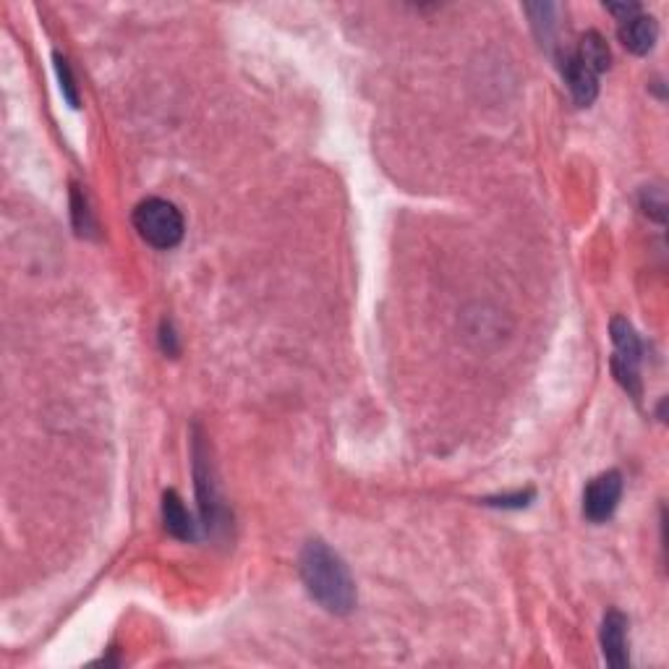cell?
<instances>
[{"instance_id": "obj_3", "label": "cell", "mask_w": 669, "mask_h": 669, "mask_svg": "<svg viewBox=\"0 0 669 669\" xmlns=\"http://www.w3.org/2000/svg\"><path fill=\"white\" fill-rule=\"evenodd\" d=\"M622 497V474L620 471H607L596 479L588 481L583 492V515L591 523H607L615 515Z\"/></svg>"}, {"instance_id": "obj_12", "label": "cell", "mask_w": 669, "mask_h": 669, "mask_svg": "<svg viewBox=\"0 0 669 669\" xmlns=\"http://www.w3.org/2000/svg\"><path fill=\"white\" fill-rule=\"evenodd\" d=\"M534 497V492H526V494H515V497H500V500H487V505H500V507H523L528 505L526 500H531Z\"/></svg>"}, {"instance_id": "obj_8", "label": "cell", "mask_w": 669, "mask_h": 669, "mask_svg": "<svg viewBox=\"0 0 669 669\" xmlns=\"http://www.w3.org/2000/svg\"><path fill=\"white\" fill-rule=\"evenodd\" d=\"M609 332H612V343H615V348H617L615 359L625 361V364L638 366V361H641V356H643V345L628 319L625 317L612 319Z\"/></svg>"}, {"instance_id": "obj_5", "label": "cell", "mask_w": 669, "mask_h": 669, "mask_svg": "<svg viewBox=\"0 0 669 669\" xmlns=\"http://www.w3.org/2000/svg\"><path fill=\"white\" fill-rule=\"evenodd\" d=\"M617 37H620L622 48L630 50L633 55H646L654 50L656 40H659V24H656L654 16L638 11L636 16L620 21Z\"/></svg>"}, {"instance_id": "obj_4", "label": "cell", "mask_w": 669, "mask_h": 669, "mask_svg": "<svg viewBox=\"0 0 669 669\" xmlns=\"http://www.w3.org/2000/svg\"><path fill=\"white\" fill-rule=\"evenodd\" d=\"M599 643H602V654L609 667H628V617L617 609H609L602 620V630H599Z\"/></svg>"}, {"instance_id": "obj_7", "label": "cell", "mask_w": 669, "mask_h": 669, "mask_svg": "<svg viewBox=\"0 0 669 669\" xmlns=\"http://www.w3.org/2000/svg\"><path fill=\"white\" fill-rule=\"evenodd\" d=\"M163 521L168 528L170 536H176L181 541H194L196 539V523L189 515L186 505L181 502L176 492H165L163 497Z\"/></svg>"}, {"instance_id": "obj_9", "label": "cell", "mask_w": 669, "mask_h": 669, "mask_svg": "<svg viewBox=\"0 0 669 669\" xmlns=\"http://www.w3.org/2000/svg\"><path fill=\"white\" fill-rule=\"evenodd\" d=\"M575 58L586 68H591L596 76L604 74L609 63H612V53H609L607 42H604V37L599 32L583 34L581 42H578V50H575Z\"/></svg>"}, {"instance_id": "obj_6", "label": "cell", "mask_w": 669, "mask_h": 669, "mask_svg": "<svg viewBox=\"0 0 669 669\" xmlns=\"http://www.w3.org/2000/svg\"><path fill=\"white\" fill-rule=\"evenodd\" d=\"M560 71L565 84H568L570 95H573V100L578 102L581 108H586V105H591V102L596 100V95H599V76H596L591 68L583 66V63L575 58V53L562 55Z\"/></svg>"}, {"instance_id": "obj_11", "label": "cell", "mask_w": 669, "mask_h": 669, "mask_svg": "<svg viewBox=\"0 0 669 669\" xmlns=\"http://www.w3.org/2000/svg\"><path fill=\"white\" fill-rule=\"evenodd\" d=\"M55 71H58V76H61L63 97L71 102V108H79V92H76L74 76H71V66H68V61L66 58H61V55H55Z\"/></svg>"}, {"instance_id": "obj_10", "label": "cell", "mask_w": 669, "mask_h": 669, "mask_svg": "<svg viewBox=\"0 0 669 669\" xmlns=\"http://www.w3.org/2000/svg\"><path fill=\"white\" fill-rule=\"evenodd\" d=\"M641 207L649 217H654L656 223L667 220V196H664L662 186H646L641 191Z\"/></svg>"}, {"instance_id": "obj_2", "label": "cell", "mask_w": 669, "mask_h": 669, "mask_svg": "<svg viewBox=\"0 0 669 669\" xmlns=\"http://www.w3.org/2000/svg\"><path fill=\"white\" fill-rule=\"evenodd\" d=\"M134 228L142 236L144 244L160 251L176 249L183 241V233H186L181 210L168 199H160V196H152V199L136 204Z\"/></svg>"}, {"instance_id": "obj_1", "label": "cell", "mask_w": 669, "mask_h": 669, "mask_svg": "<svg viewBox=\"0 0 669 669\" xmlns=\"http://www.w3.org/2000/svg\"><path fill=\"white\" fill-rule=\"evenodd\" d=\"M298 570L306 591L319 607L330 615H351L356 607V583L338 552H332L322 539L306 541Z\"/></svg>"}]
</instances>
